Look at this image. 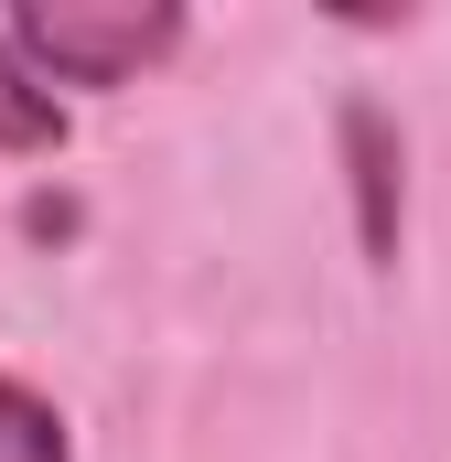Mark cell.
<instances>
[{"instance_id": "obj_1", "label": "cell", "mask_w": 451, "mask_h": 462, "mask_svg": "<svg viewBox=\"0 0 451 462\" xmlns=\"http://www.w3.org/2000/svg\"><path fill=\"white\" fill-rule=\"evenodd\" d=\"M0 43L43 76V87H140L172 43H183V11L172 0H22L11 22H0Z\"/></svg>"}, {"instance_id": "obj_2", "label": "cell", "mask_w": 451, "mask_h": 462, "mask_svg": "<svg viewBox=\"0 0 451 462\" xmlns=\"http://www.w3.org/2000/svg\"><path fill=\"white\" fill-rule=\"evenodd\" d=\"M344 162H354V236L387 269L398 258V226H409V151H398V118L376 108V97H344Z\"/></svg>"}, {"instance_id": "obj_3", "label": "cell", "mask_w": 451, "mask_h": 462, "mask_svg": "<svg viewBox=\"0 0 451 462\" xmlns=\"http://www.w3.org/2000/svg\"><path fill=\"white\" fill-rule=\"evenodd\" d=\"M0 151L11 162H43V151H65V97L0 43Z\"/></svg>"}, {"instance_id": "obj_4", "label": "cell", "mask_w": 451, "mask_h": 462, "mask_svg": "<svg viewBox=\"0 0 451 462\" xmlns=\"http://www.w3.org/2000/svg\"><path fill=\"white\" fill-rule=\"evenodd\" d=\"M0 462H76L65 420H54V398L22 387V376H0Z\"/></svg>"}]
</instances>
